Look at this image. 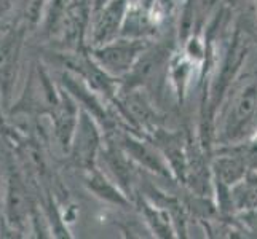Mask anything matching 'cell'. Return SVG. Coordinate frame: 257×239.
<instances>
[{"instance_id": "obj_11", "label": "cell", "mask_w": 257, "mask_h": 239, "mask_svg": "<svg viewBox=\"0 0 257 239\" xmlns=\"http://www.w3.org/2000/svg\"><path fill=\"white\" fill-rule=\"evenodd\" d=\"M138 201V207L141 210V215L144 217L146 223L149 225L150 231H152L155 236L158 237H174L176 234V225L173 215L168 212V209H165L163 206L157 204L155 201H150L147 198L136 196Z\"/></svg>"}, {"instance_id": "obj_2", "label": "cell", "mask_w": 257, "mask_h": 239, "mask_svg": "<svg viewBox=\"0 0 257 239\" xmlns=\"http://www.w3.org/2000/svg\"><path fill=\"white\" fill-rule=\"evenodd\" d=\"M230 105L222 128L225 144L246 137V131L255 125L257 115V77L246 75L230 94Z\"/></svg>"}, {"instance_id": "obj_10", "label": "cell", "mask_w": 257, "mask_h": 239, "mask_svg": "<svg viewBox=\"0 0 257 239\" xmlns=\"http://www.w3.org/2000/svg\"><path fill=\"white\" fill-rule=\"evenodd\" d=\"M85 185L96 198H99L104 202H109V204H113L117 207L131 206V199L128 194L97 167L85 172Z\"/></svg>"}, {"instance_id": "obj_1", "label": "cell", "mask_w": 257, "mask_h": 239, "mask_svg": "<svg viewBox=\"0 0 257 239\" xmlns=\"http://www.w3.org/2000/svg\"><path fill=\"white\" fill-rule=\"evenodd\" d=\"M247 53H249V39H247V34L243 28L236 26L232 39H230V45L222 58V63L219 66L217 74L214 80H211L206 105L203 107L205 109L203 110L205 120L212 121V118L216 117V112L220 107V104H222L230 85L235 82Z\"/></svg>"}, {"instance_id": "obj_13", "label": "cell", "mask_w": 257, "mask_h": 239, "mask_svg": "<svg viewBox=\"0 0 257 239\" xmlns=\"http://www.w3.org/2000/svg\"><path fill=\"white\" fill-rule=\"evenodd\" d=\"M238 222H241L246 229H249L252 233H257V207L238 210L236 214Z\"/></svg>"}, {"instance_id": "obj_6", "label": "cell", "mask_w": 257, "mask_h": 239, "mask_svg": "<svg viewBox=\"0 0 257 239\" xmlns=\"http://www.w3.org/2000/svg\"><path fill=\"white\" fill-rule=\"evenodd\" d=\"M77 104L78 102L63 88V90H59L58 101L48 110V115L51 118L53 137H55L56 144L61 147L64 153H69L74 132L78 123L80 107Z\"/></svg>"}, {"instance_id": "obj_9", "label": "cell", "mask_w": 257, "mask_h": 239, "mask_svg": "<svg viewBox=\"0 0 257 239\" xmlns=\"http://www.w3.org/2000/svg\"><path fill=\"white\" fill-rule=\"evenodd\" d=\"M20 48L21 37L16 31H8L0 35V93L5 101L12 94V88L16 78Z\"/></svg>"}, {"instance_id": "obj_3", "label": "cell", "mask_w": 257, "mask_h": 239, "mask_svg": "<svg viewBox=\"0 0 257 239\" xmlns=\"http://www.w3.org/2000/svg\"><path fill=\"white\" fill-rule=\"evenodd\" d=\"M152 43L150 39H133L120 35L104 45L90 47L88 53L105 74L120 80L131 72V69Z\"/></svg>"}, {"instance_id": "obj_5", "label": "cell", "mask_w": 257, "mask_h": 239, "mask_svg": "<svg viewBox=\"0 0 257 239\" xmlns=\"http://www.w3.org/2000/svg\"><path fill=\"white\" fill-rule=\"evenodd\" d=\"M128 5L130 0H109L105 5L93 12L90 28L91 47H99L120 37Z\"/></svg>"}, {"instance_id": "obj_14", "label": "cell", "mask_w": 257, "mask_h": 239, "mask_svg": "<svg viewBox=\"0 0 257 239\" xmlns=\"http://www.w3.org/2000/svg\"><path fill=\"white\" fill-rule=\"evenodd\" d=\"M12 2L13 0H0V18H4L12 8Z\"/></svg>"}, {"instance_id": "obj_12", "label": "cell", "mask_w": 257, "mask_h": 239, "mask_svg": "<svg viewBox=\"0 0 257 239\" xmlns=\"http://www.w3.org/2000/svg\"><path fill=\"white\" fill-rule=\"evenodd\" d=\"M195 67H198V64L192 61L184 51L174 53L170 61H168V80H170L171 86L174 88V94L179 101H182L185 97V91H187L190 85Z\"/></svg>"}, {"instance_id": "obj_4", "label": "cell", "mask_w": 257, "mask_h": 239, "mask_svg": "<svg viewBox=\"0 0 257 239\" xmlns=\"http://www.w3.org/2000/svg\"><path fill=\"white\" fill-rule=\"evenodd\" d=\"M96 121L97 120L90 112L80 107V115H78V123L72 137V144H70L69 155L75 166L85 172L97 167L96 163L104 145L102 134Z\"/></svg>"}, {"instance_id": "obj_8", "label": "cell", "mask_w": 257, "mask_h": 239, "mask_svg": "<svg viewBox=\"0 0 257 239\" xmlns=\"http://www.w3.org/2000/svg\"><path fill=\"white\" fill-rule=\"evenodd\" d=\"M34 206L31 204V198L21 175L15 172L12 167L7 183V196H5V220L12 226V229L24 228L28 217L32 215Z\"/></svg>"}, {"instance_id": "obj_7", "label": "cell", "mask_w": 257, "mask_h": 239, "mask_svg": "<svg viewBox=\"0 0 257 239\" xmlns=\"http://www.w3.org/2000/svg\"><path fill=\"white\" fill-rule=\"evenodd\" d=\"M115 131H117V134H115L113 139L117 140V144L125 150L126 155L133 161L144 166L146 169L152 171L158 175H163V177L171 175V169H170V166H168L163 153H158L155 147L144 142L143 139H139L136 136V132L118 131V129H115Z\"/></svg>"}, {"instance_id": "obj_15", "label": "cell", "mask_w": 257, "mask_h": 239, "mask_svg": "<svg viewBox=\"0 0 257 239\" xmlns=\"http://www.w3.org/2000/svg\"><path fill=\"white\" fill-rule=\"evenodd\" d=\"M252 174H254V175L257 177V171H252Z\"/></svg>"}]
</instances>
